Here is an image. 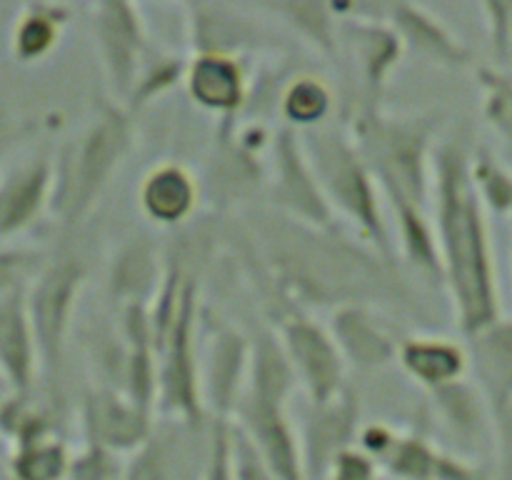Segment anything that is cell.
<instances>
[{
	"mask_svg": "<svg viewBox=\"0 0 512 480\" xmlns=\"http://www.w3.org/2000/svg\"><path fill=\"white\" fill-rule=\"evenodd\" d=\"M43 255L28 248L0 245V298L28 288L30 280L43 268Z\"/></svg>",
	"mask_w": 512,
	"mask_h": 480,
	"instance_id": "38",
	"label": "cell"
},
{
	"mask_svg": "<svg viewBox=\"0 0 512 480\" xmlns=\"http://www.w3.org/2000/svg\"><path fill=\"white\" fill-rule=\"evenodd\" d=\"M8 393H10V388H8V383H5L3 373H0V400H3Z\"/></svg>",
	"mask_w": 512,
	"mask_h": 480,
	"instance_id": "45",
	"label": "cell"
},
{
	"mask_svg": "<svg viewBox=\"0 0 512 480\" xmlns=\"http://www.w3.org/2000/svg\"><path fill=\"white\" fill-rule=\"evenodd\" d=\"M50 435H58L53 415L35 405L33 395L8 393L0 400V440H8L13 448H20Z\"/></svg>",
	"mask_w": 512,
	"mask_h": 480,
	"instance_id": "33",
	"label": "cell"
},
{
	"mask_svg": "<svg viewBox=\"0 0 512 480\" xmlns=\"http://www.w3.org/2000/svg\"><path fill=\"white\" fill-rule=\"evenodd\" d=\"M428 393L440 423L458 438L478 440L485 430L493 428V413H490L478 385L460 378L443 388L428 390Z\"/></svg>",
	"mask_w": 512,
	"mask_h": 480,
	"instance_id": "27",
	"label": "cell"
},
{
	"mask_svg": "<svg viewBox=\"0 0 512 480\" xmlns=\"http://www.w3.org/2000/svg\"><path fill=\"white\" fill-rule=\"evenodd\" d=\"M183 10L193 55L243 60V55L273 50L278 45L273 30L238 5L188 3Z\"/></svg>",
	"mask_w": 512,
	"mask_h": 480,
	"instance_id": "15",
	"label": "cell"
},
{
	"mask_svg": "<svg viewBox=\"0 0 512 480\" xmlns=\"http://www.w3.org/2000/svg\"><path fill=\"white\" fill-rule=\"evenodd\" d=\"M265 193H268V203L283 218L310 225V228L338 230V218L320 190L300 135L285 125L270 140V170L265 180Z\"/></svg>",
	"mask_w": 512,
	"mask_h": 480,
	"instance_id": "8",
	"label": "cell"
},
{
	"mask_svg": "<svg viewBox=\"0 0 512 480\" xmlns=\"http://www.w3.org/2000/svg\"><path fill=\"white\" fill-rule=\"evenodd\" d=\"M493 433L498 438L500 448V465H503V478L512 475V403L503 413L493 418Z\"/></svg>",
	"mask_w": 512,
	"mask_h": 480,
	"instance_id": "44",
	"label": "cell"
},
{
	"mask_svg": "<svg viewBox=\"0 0 512 480\" xmlns=\"http://www.w3.org/2000/svg\"><path fill=\"white\" fill-rule=\"evenodd\" d=\"M78 413L85 445H93L118 458L123 455L130 458L158 433L153 410L140 408L120 390L103 388V385L85 390Z\"/></svg>",
	"mask_w": 512,
	"mask_h": 480,
	"instance_id": "14",
	"label": "cell"
},
{
	"mask_svg": "<svg viewBox=\"0 0 512 480\" xmlns=\"http://www.w3.org/2000/svg\"><path fill=\"white\" fill-rule=\"evenodd\" d=\"M163 255L143 235L128 238L110 260L108 288L120 308L150 305L163 278Z\"/></svg>",
	"mask_w": 512,
	"mask_h": 480,
	"instance_id": "24",
	"label": "cell"
},
{
	"mask_svg": "<svg viewBox=\"0 0 512 480\" xmlns=\"http://www.w3.org/2000/svg\"><path fill=\"white\" fill-rule=\"evenodd\" d=\"M125 460L113 453L83 445L70 460L68 478L65 480H123Z\"/></svg>",
	"mask_w": 512,
	"mask_h": 480,
	"instance_id": "40",
	"label": "cell"
},
{
	"mask_svg": "<svg viewBox=\"0 0 512 480\" xmlns=\"http://www.w3.org/2000/svg\"><path fill=\"white\" fill-rule=\"evenodd\" d=\"M470 180L483 203L485 213L493 210L498 215L512 213V170L500 163L488 150L470 155Z\"/></svg>",
	"mask_w": 512,
	"mask_h": 480,
	"instance_id": "35",
	"label": "cell"
},
{
	"mask_svg": "<svg viewBox=\"0 0 512 480\" xmlns=\"http://www.w3.org/2000/svg\"><path fill=\"white\" fill-rule=\"evenodd\" d=\"M440 125L443 113L388 115L378 110L353 115L348 133L385 203L428 208Z\"/></svg>",
	"mask_w": 512,
	"mask_h": 480,
	"instance_id": "4",
	"label": "cell"
},
{
	"mask_svg": "<svg viewBox=\"0 0 512 480\" xmlns=\"http://www.w3.org/2000/svg\"><path fill=\"white\" fill-rule=\"evenodd\" d=\"M0 373L10 393L33 395L40 360L25 305V290L0 298Z\"/></svg>",
	"mask_w": 512,
	"mask_h": 480,
	"instance_id": "22",
	"label": "cell"
},
{
	"mask_svg": "<svg viewBox=\"0 0 512 480\" xmlns=\"http://www.w3.org/2000/svg\"><path fill=\"white\" fill-rule=\"evenodd\" d=\"M200 480H235L233 425H230V420H210L208 448H205L203 478Z\"/></svg>",
	"mask_w": 512,
	"mask_h": 480,
	"instance_id": "39",
	"label": "cell"
},
{
	"mask_svg": "<svg viewBox=\"0 0 512 480\" xmlns=\"http://www.w3.org/2000/svg\"><path fill=\"white\" fill-rule=\"evenodd\" d=\"M278 340L290 360L295 380L305 390L310 403H325L348 388L345 365L333 335L318 320L305 313H290L280 320Z\"/></svg>",
	"mask_w": 512,
	"mask_h": 480,
	"instance_id": "11",
	"label": "cell"
},
{
	"mask_svg": "<svg viewBox=\"0 0 512 480\" xmlns=\"http://www.w3.org/2000/svg\"><path fill=\"white\" fill-rule=\"evenodd\" d=\"M33 130L35 123L18 120L5 105H0V170H3L5 158L15 150V145L23 143L25 135L33 133Z\"/></svg>",
	"mask_w": 512,
	"mask_h": 480,
	"instance_id": "43",
	"label": "cell"
},
{
	"mask_svg": "<svg viewBox=\"0 0 512 480\" xmlns=\"http://www.w3.org/2000/svg\"><path fill=\"white\" fill-rule=\"evenodd\" d=\"M480 8L488 25L490 45L500 58H505L512 48V3H483Z\"/></svg>",
	"mask_w": 512,
	"mask_h": 480,
	"instance_id": "42",
	"label": "cell"
},
{
	"mask_svg": "<svg viewBox=\"0 0 512 480\" xmlns=\"http://www.w3.org/2000/svg\"><path fill=\"white\" fill-rule=\"evenodd\" d=\"M395 220V235L398 245L403 250L405 260L418 270L425 278L443 283V263H440L438 235H435L433 215L428 208L418 205H390Z\"/></svg>",
	"mask_w": 512,
	"mask_h": 480,
	"instance_id": "28",
	"label": "cell"
},
{
	"mask_svg": "<svg viewBox=\"0 0 512 480\" xmlns=\"http://www.w3.org/2000/svg\"><path fill=\"white\" fill-rule=\"evenodd\" d=\"M185 88L195 105L233 125L243 115L250 93V75L243 60L223 55H193L185 70Z\"/></svg>",
	"mask_w": 512,
	"mask_h": 480,
	"instance_id": "18",
	"label": "cell"
},
{
	"mask_svg": "<svg viewBox=\"0 0 512 480\" xmlns=\"http://www.w3.org/2000/svg\"><path fill=\"white\" fill-rule=\"evenodd\" d=\"M278 113L285 120V128H293L295 133L320 128L333 113V90L315 75H290L280 93Z\"/></svg>",
	"mask_w": 512,
	"mask_h": 480,
	"instance_id": "30",
	"label": "cell"
},
{
	"mask_svg": "<svg viewBox=\"0 0 512 480\" xmlns=\"http://www.w3.org/2000/svg\"><path fill=\"white\" fill-rule=\"evenodd\" d=\"M340 15V45H345L358 68L360 108L358 113H378L388 80L403 60L405 48L398 33L385 20L360 13L348 5H335Z\"/></svg>",
	"mask_w": 512,
	"mask_h": 480,
	"instance_id": "9",
	"label": "cell"
},
{
	"mask_svg": "<svg viewBox=\"0 0 512 480\" xmlns=\"http://www.w3.org/2000/svg\"><path fill=\"white\" fill-rule=\"evenodd\" d=\"M378 480H393V478H383V475H380V478Z\"/></svg>",
	"mask_w": 512,
	"mask_h": 480,
	"instance_id": "46",
	"label": "cell"
},
{
	"mask_svg": "<svg viewBox=\"0 0 512 480\" xmlns=\"http://www.w3.org/2000/svg\"><path fill=\"white\" fill-rule=\"evenodd\" d=\"M265 10L278 18L298 35L303 43L318 50L325 58H335L340 50V15L335 5L328 3H300V0H288V3H270Z\"/></svg>",
	"mask_w": 512,
	"mask_h": 480,
	"instance_id": "29",
	"label": "cell"
},
{
	"mask_svg": "<svg viewBox=\"0 0 512 480\" xmlns=\"http://www.w3.org/2000/svg\"><path fill=\"white\" fill-rule=\"evenodd\" d=\"M325 328L333 335L345 365L358 370H380L398 360L400 340L370 305L335 308Z\"/></svg>",
	"mask_w": 512,
	"mask_h": 480,
	"instance_id": "19",
	"label": "cell"
},
{
	"mask_svg": "<svg viewBox=\"0 0 512 480\" xmlns=\"http://www.w3.org/2000/svg\"><path fill=\"white\" fill-rule=\"evenodd\" d=\"M250 345L233 325H218L200 358V400L210 420H233L250 368Z\"/></svg>",
	"mask_w": 512,
	"mask_h": 480,
	"instance_id": "16",
	"label": "cell"
},
{
	"mask_svg": "<svg viewBox=\"0 0 512 480\" xmlns=\"http://www.w3.org/2000/svg\"><path fill=\"white\" fill-rule=\"evenodd\" d=\"M73 18V8L65 3H28L20 8V15L10 33V53L18 63L30 65L48 58L60 35Z\"/></svg>",
	"mask_w": 512,
	"mask_h": 480,
	"instance_id": "26",
	"label": "cell"
},
{
	"mask_svg": "<svg viewBox=\"0 0 512 480\" xmlns=\"http://www.w3.org/2000/svg\"><path fill=\"white\" fill-rule=\"evenodd\" d=\"M73 460V450L60 435L35 440L13 448L8 460L10 480H65Z\"/></svg>",
	"mask_w": 512,
	"mask_h": 480,
	"instance_id": "32",
	"label": "cell"
},
{
	"mask_svg": "<svg viewBox=\"0 0 512 480\" xmlns=\"http://www.w3.org/2000/svg\"><path fill=\"white\" fill-rule=\"evenodd\" d=\"M185 70H188V58H180V55L163 53V50L153 48L148 53V58L143 60V65H140L133 88H130V93L125 95V100L120 105L130 115L140 113L150 103H155L160 95H165L175 85L183 83Z\"/></svg>",
	"mask_w": 512,
	"mask_h": 480,
	"instance_id": "31",
	"label": "cell"
},
{
	"mask_svg": "<svg viewBox=\"0 0 512 480\" xmlns=\"http://www.w3.org/2000/svg\"><path fill=\"white\" fill-rule=\"evenodd\" d=\"M298 135L335 218L348 220L365 245L395 260V240L385 220L383 198L348 130L320 125Z\"/></svg>",
	"mask_w": 512,
	"mask_h": 480,
	"instance_id": "6",
	"label": "cell"
},
{
	"mask_svg": "<svg viewBox=\"0 0 512 480\" xmlns=\"http://www.w3.org/2000/svg\"><path fill=\"white\" fill-rule=\"evenodd\" d=\"M433 225L438 235L443 285L453 298L465 338L500 318L498 270L488 213L470 180V153L460 140L438 145L433 158Z\"/></svg>",
	"mask_w": 512,
	"mask_h": 480,
	"instance_id": "2",
	"label": "cell"
},
{
	"mask_svg": "<svg viewBox=\"0 0 512 480\" xmlns=\"http://www.w3.org/2000/svg\"><path fill=\"white\" fill-rule=\"evenodd\" d=\"M443 450L435 448L425 435L398 433L393 448L388 450L380 465L393 480H435Z\"/></svg>",
	"mask_w": 512,
	"mask_h": 480,
	"instance_id": "34",
	"label": "cell"
},
{
	"mask_svg": "<svg viewBox=\"0 0 512 480\" xmlns=\"http://www.w3.org/2000/svg\"><path fill=\"white\" fill-rule=\"evenodd\" d=\"M398 363L425 390L443 388L468 373V350L450 338H403L398 345Z\"/></svg>",
	"mask_w": 512,
	"mask_h": 480,
	"instance_id": "25",
	"label": "cell"
},
{
	"mask_svg": "<svg viewBox=\"0 0 512 480\" xmlns=\"http://www.w3.org/2000/svg\"><path fill=\"white\" fill-rule=\"evenodd\" d=\"M53 160L35 158L0 175V245L25 233L50 205Z\"/></svg>",
	"mask_w": 512,
	"mask_h": 480,
	"instance_id": "20",
	"label": "cell"
},
{
	"mask_svg": "<svg viewBox=\"0 0 512 480\" xmlns=\"http://www.w3.org/2000/svg\"><path fill=\"white\" fill-rule=\"evenodd\" d=\"M135 145V115L123 105H100L53 160L48 210L65 228L83 223Z\"/></svg>",
	"mask_w": 512,
	"mask_h": 480,
	"instance_id": "5",
	"label": "cell"
},
{
	"mask_svg": "<svg viewBox=\"0 0 512 480\" xmlns=\"http://www.w3.org/2000/svg\"><path fill=\"white\" fill-rule=\"evenodd\" d=\"M360 13L385 20L398 33L405 53H415L420 60L448 70L468 68L473 63L468 45L428 8L418 3H353Z\"/></svg>",
	"mask_w": 512,
	"mask_h": 480,
	"instance_id": "17",
	"label": "cell"
},
{
	"mask_svg": "<svg viewBox=\"0 0 512 480\" xmlns=\"http://www.w3.org/2000/svg\"><path fill=\"white\" fill-rule=\"evenodd\" d=\"M378 463L358 448H350L335 458L325 480H378Z\"/></svg>",
	"mask_w": 512,
	"mask_h": 480,
	"instance_id": "41",
	"label": "cell"
},
{
	"mask_svg": "<svg viewBox=\"0 0 512 480\" xmlns=\"http://www.w3.org/2000/svg\"><path fill=\"white\" fill-rule=\"evenodd\" d=\"M500 480H512V475H508V478H500Z\"/></svg>",
	"mask_w": 512,
	"mask_h": 480,
	"instance_id": "47",
	"label": "cell"
},
{
	"mask_svg": "<svg viewBox=\"0 0 512 480\" xmlns=\"http://www.w3.org/2000/svg\"><path fill=\"white\" fill-rule=\"evenodd\" d=\"M360 428V400L350 385L333 400L308 403L298 425L305 480H325L335 458L358 445Z\"/></svg>",
	"mask_w": 512,
	"mask_h": 480,
	"instance_id": "13",
	"label": "cell"
},
{
	"mask_svg": "<svg viewBox=\"0 0 512 480\" xmlns=\"http://www.w3.org/2000/svg\"><path fill=\"white\" fill-rule=\"evenodd\" d=\"M140 208L163 228H178L195 213L200 183L185 165L163 163L150 170L140 183Z\"/></svg>",
	"mask_w": 512,
	"mask_h": 480,
	"instance_id": "23",
	"label": "cell"
},
{
	"mask_svg": "<svg viewBox=\"0 0 512 480\" xmlns=\"http://www.w3.org/2000/svg\"><path fill=\"white\" fill-rule=\"evenodd\" d=\"M90 30L100 65L115 98L123 103L140 65L153 50L138 5L128 0H100L90 5Z\"/></svg>",
	"mask_w": 512,
	"mask_h": 480,
	"instance_id": "10",
	"label": "cell"
},
{
	"mask_svg": "<svg viewBox=\"0 0 512 480\" xmlns=\"http://www.w3.org/2000/svg\"><path fill=\"white\" fill-rule=\"evenodd\" d=\"M230 423L250 440L278 480H305L298 428L290 420V398L245 390Z\"/></svg>",
	"mask_w": 512,
	"mask_h": 480,
	"instance_id": "12",
	"label": "cell"
},
{
	"mask_svg": "<svg viewBox=\"0 0 512 480\" xmlns=\"http://www.w3.org/2000/svg\"><path fill=\"white\" fill-rule=\"evenodd\" d=\"M468 370L483 393L493 418L512 403V318L493 320L468 335Z\"/></svg>",
	"mask_w": 512,
	"mask_h": 480,
	"instance_id": "21",
	"label": "cell"
},
{
	"mask_svg": "<svg viewBox=\"0 0 512 480\" xmlns=\"http://www.w3.org/2000/svg\"><path fill=\"white\" fill-rule=\"evenodd\" d=\"M263 220V270L293 313L343 305L373 308L408 295L395 260L375 253L363 240L353 243L338 230L310 228L278 213Z\"/></svg>",
	"mask_w": 512,
	"mask_h": 480,
	"instance_id": "1",
	"label": "cell"
},
{
	"mask_svg": "<svg viewBox=\"0 0 512 480\" xmlns=\"http://www.w3.org/2000/svg\"><path fill=\"white\" fill-rule=\"evenodd\" d=\"M88 268L75 255L48 260L25 288V305L38 345L40 375L58 378L63 370L73 315L85 288Z\"/></svg>",
	"mask_w": 512,
	"mask_h": 480,
	"instance_id": "7",
	"label": "cell"
},
{
	"mask_svg": "<svg viewBox=\"0 0 512 480\" xmlns=\"http://www.w3.org/2000/svg\"><path fill=\"white\" fill-rule=\"evenodd\" d=\"M475 78L483 93L485 120L512 155V78L493 65H478Z\"/></svg>",
	"mask_w": 512,
	"mask_h": 480,
	"instance_id": "36",
	"label": "cell"
},
{
	"mask_svg": "<svg viewBox=\"0 0 512 480\" xmlns=\"http://www.w3.org/2000/svg\"><path fill=\"white\" fill-rule=\"evenodd\" d=\"M123 480H180L178 455L168 440L155 433L150 443L125 460Z\"/></svg>",
	"mask_w": 512,
	"mask_h": 480,
	"instance_id": "37",
	"label": "cell"
},
{
	"mask_svg": "<svg viewBox=\"0 0 512 480\" xmlns=\"http://www.w3.org/2000/svg\"><path fill=\"white\" fill-rule=\"evenodd\" d=\"M510 218H512V213H510Z\"/></svg>",
	"mask_w": 512,
	"mask_h": 480,
	"instance_id": "48",
	"label": "cell"
},
{
	"mask_svg": "<svg viewBox=\"0 0 512 480\" xmlns=\"http://www.w3.org/2000/svg\"><path fill=\"white\" fill-rule=\"evenodd\" d=\"M163 278L150 300L148 315L153 328L155 358H158V403L155 410L178 423H203L200 400V268L185 245L163 255Z\"/></svg>",
	"mask_w": 512,
	"mask_h": 480,
	"instance_id": "3",
	"label": "cell"
}]
</instances>
